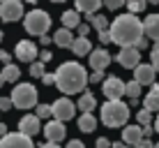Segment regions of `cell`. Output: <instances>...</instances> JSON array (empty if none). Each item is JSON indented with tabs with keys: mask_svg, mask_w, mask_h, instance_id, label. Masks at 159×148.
Listing matches in <instances>:
<instances>
[{
	"mask_svg": "<svg viewBox=\"0 0 159 148\" xmlns=\"http://www.w3.org/2000/svg\"><path fill=\"white\" fill-rule=\"evenodd\" d=\"M53 84H56L58 90L65 93V95L83 93L85 86H88V72H85L83 65L69 60V63H62L56 72H53Z\"/></svg>",
	"mask_w": 159,
	"mask_h": 148,
	"instance_id": "obj_1",
	"label": "cell"
},
{
	"mask_svg": "<svg viewBox=\"0 0 159 148\" xmlns=\"http://www.w3.org/2000/svg\"><path fill=\"white\" fill-rule=\"evenodd\" d=\"M108 35H111V42L122 49V46H136L141 40H143V26H141V19H136L134 14H122L108 26Z\"/></svg>",
	"mask_w": 159,
	"mask_h": 148,
	"instance_id": "obj_2",
	"label": "cell"
},
{
	"mask_svg": "<svg viewBox=\"0 0 159 148\" xmlns=\"http://www.w3.org/2000/svg\"><path fill=\"white\" fill-rule=\"evenodd\" d=\"M129 120V107L122 100H106L102 107V123L106 127H125Z\"/></svg>",
	"mask_w": 159,
	"mask_h": 148,
	"instance_id": "obj_3",
	"label": "cell"
},
{
	"mask_svg": "<svg viewBox=\"0 0 159 148\" xmlns=\"http://www.w3.org/2000/svg\"><path fill=\"white\" fill-rule=\"evenodd\" d=\"M9 100L16 109H32L37 104V88L32 84H16Z\"/></svg>",
	"mask_w": 159,
	"mask_h": 148,
	"instance_id": "obj_4",
	"label": "cell"
},
{
	"mask_svg": "<svg viewBox=\"0 0 159 148\" xmlns=\"http://www.w3.org/2000/svg\"><path fill=\"white\" fill-rule=\"evenodd\" d=\"M23 26L25 30L30 32V35H46L48 28H51V16H48V12H44V9H32V12L25 14L23 19Z\"/></svg>",
	"mask_w": 159,
	"mask_h": 148,
	"instance_id": "obj_5",
	"label": "cell"
},
{
	"mask_svg": "<svg viewBox=\"0 0 159 148\" xmlns=\"http://www.w3.org/2000/svg\"><path fill=\"white\" fill-rule=\"evenodd\" d=\"M76 113V107L74 102L69 100V97H60V100H56L51 104V116L53 120H60V123H67L69 118H74Z\"/></svg>",
	"mask_w": 159,
	"mask_h": 148,
	"instance_id": "obj_6",
	"label": "cell"
},
{
	"mask_svg": "<svg viewBox=\"0 0 159 148\" xmlns=\"http://www.w3.org/2000/svg\"><path fill=\"white\" fill-rule=\"evenodd\" d=\"M23 16V0H2L0 2V19L14 23Z\"/></svg>",
	"mask_w": 159,
	"mask_h": 148,
	"instance_id": "obj_7",
	"label": "cell"
},
{
	"mask_svg": "<svg viewBox=\"0 0 159 148\" xmlns=\"http://www.w3.org/2000/svg\"><path fill=\"white\" fill-rule=\"evenodd\" d=\"M0 148H35V144L30 136L21 132H7L5 136H0Z\"/></svg>",
	"mask_w": 159,
	"mask_h": 148,
	"instance_id": "obj_8",
	"label": "cell"
},
{
	"mask_svg": "<svg viewBox=\"0 0 159 148\" xmlns=\"http://www.w3.org/2000/svg\"><path fill=\"white\" fill-rule=\"evenodd\" d=\"M42 132H44L48 144H60V141L67 136V127H65V123H60V120H48Z\"/></svg>",
	"mask_w": 159,
	"mask_h": 148,
	"instance_id": "obj_9",
	"label": "cell"
},
{
	"mask_svg": "<svg viewBox=\"0 0 159 148\" xmlns=\"http://www.w3.org/2000/svg\"><path fill=\"white\" fill-rule=\"evenodd\" d=\"M102 93L106 95V100H120L125 95V81L118 76H108V79H104Z\"/></svg>",
	"mask_w": 159,
	"mask_h": 148,
	"instance_id": "obj_10",
	"label": "cell"
},
{
	"mask_svg": "<svg viewBox=\"0 0 159 148\" xmlns=\"http://www.w3.org/2000/svg\"><path fill=\"white\" fill-rule=\"evenodd\" d=\"M155 76H157V72L152 69L150 63H148V65L145 63H139L134 67V81L139 86H152V84H155Z\"/></svg>",
	"mask_w": 159,
	"mask_h": 148,
	"instance_id": "obj_11",
	"label": "cell"
},
{
	"mask_svg": "<svg viewBox=\"0 0 159 148\" xmlns=\"http://www.w3.org/2000/svg\"><path fill=\"white\" fill-rule=\"evenodd\" d=\"M88 60H90V67L95 72H104V69L111 65V53L106 49H95V51L88 53Z\"/></svg>",
	"mask_w": 159,
	"mask_h": 148,
	"instance_id": "obj_12",
	"label": "cell"
},
{
	"mask_svg": "<svg viewBox=\"0 0 159 148\" xmlns=\"http://www.w3.org/2000/svg\"><path fill=\"white\" fill-rule=\"evenodd\" d=\"M118 63L122 65V67H127V69L136 67V65L141 63V51L136 46H122L120 53H118Z\"/></svg>",
	"mask_w": 159,
	"mask_h": 148,
	"instance_id": "obj_13",
	"label": "cell"
},
{
	"mask_svg": "<svg viewBox=\"0 0 159 148\" xmlns=\"http://www.w3.org/2000/svg\"><path fill=\"white\" fill-rule=\"evenodd\" d=\"M14 53H16V58H19L21 63H35V58H37V46L32 44L30 40H23V42H19V44H16Z\"/></svg>",
	"mask_w": 159,
	"mask_h": 148,
	"instance_id": "obj_14",
	"label": "cell"
},
{
	"mask_svg": "<svg viewBox=\"0 0 159 148\" xmlns=\"http://www.w3.org/2000/svg\"><path fill=\"white\" fill-rule=\"evenodd\" d=\"M39 130H42L39 127V118L32 116V113H30V116H23V118L19 120V132L25 134V136H30V139L35 134H39Z\"/></svg>",
	"mask_w": 159,
	"mask_h": 148,
	"instance_id": "obj_15",
	"label": "cell"
},
{
	"mask_svg": "<svg viewBox=\"0 0 159 148\" xmlns=\"http://www.w3.org/2000/svg\"><path fill=\"white\" fill-rule=\"evenodd\" d=\"M141 26H143V37L159 42V14H150L145 21H141Z\"/></svg>",
	"mask_w": 159,
	"mask_h": 148,
	"instance_id": "obj_16",
	"label": "cell"
},
{
	"mask_svg": "<svg viewBox=\"0 0 159 148\" xmlns=\"http://www.w3.org/2000/svg\"><path fill=\"white\" fill-rule=\"evenodd\" d=\"M141 139H143L141 125H125L122 127V144L125 146H136Z\"/></svg>",
	"mask_w": 159,
	"mask_h": 148,
	"instance_id": "obj_17",
	"label": "cell"
},
{
	"mask_svg": "<svg viewBox=\"0 0 159 148\" xmlns=\"http://www.w3.org/2000/svg\"><path fill=\"white\" fill-rule=\"evenodd\" d=\"M51 40H53V44H58L60 49H69L72 42H74V35H72V30L60 28V30H56V35H53Z\"/></svg>",
	"mask_w": 159,
	"mask_h": 148,
	"instance_id": "obj_18",
	"label": "cell"
},
{
	"mask_svg": "<svg viewBox=\"0 0 159 148\" xmlns=\"http://www.w3.org/2000/svg\"><path fill=\"white\" fill-rule=\"evenodd\" d=\"M72 51L76 53V56H88V53L92 51V44H90V40L88 37H74V42H72Z\"/></svg>",
	"mask_w": 159,
	"mask_h": 148,
	"instance_id": "obj_19",
	"label": "cell"
},
{
	"mask_svg": "<svg viewBox=\"0 0 159 148\" xmlns=\"http://www.w3.org/2000/svg\"><path fill=\"white\" fill-rule=\"evenodd\" d=\"M0 76H2L5 84H16V81H19V76H21V69L16 67L14 63H7V65L2 67V72H0Z\"/></svg>",
	"mask_w": 159,
	"mask_h": 148,
	"instance_id": "obj_20",
	"label": "cell"
},
{
	"mask_svg": "<svg viewBox=\"0 0 159 148\" xmlns=\"http://www.w3.org/2000/svg\"><path fill=\"white\" fill-rule=\"evenodd\" d=\"M79 130H81V132H85V134L95 132V130H97V118L92 116V113H81V118H79Z\"/></svg>",
	"mask_w": 159,
	"mask_h": 148,
	"instance_id": "obj_21",
	"label": "cell"
},
{
	"mask_svg": "<svg viewBox=\"0 0 159 148\" xmlns=\"http://www.w3.org/2000/svg\"><path fill=\"white\" fill-rule=\"evenodd\" d=\"M95 107H97V100H95L92 93H83V95L79 97V111L92 113V111H95Z\"/></svg>",
	"mask_w": 159,
	"mask_h": 148,
	"instance_id": "obj_22",
	"label": "cell"
},
{
	"mask_svg": "<svg viewBox=\"0 0 159 148\" xmlns=\"http://www.w3.org/2000/svg\"><path fill=\"white\" fill-rule=\"evenodd\" d=\"M99 7H102V0H76V12L95 14Z\"/></svg>",
	"mask_w": 159,
	"mask_h": 148,
	"instance_id": "obj_23",
	"label": "cell"
},
{
	"mask_svg": "<svg viewBox=\"0 0 159 148\" xmlns=\"http://www.w3.org/2000/svg\"><path fill=\"white\" fill-rule=\"evenodd\" d=\"M79 23H81V16H79L76 9H67V12H62V26H65L67 30L76 28Z\"/></svg>",
	"mask_w": 159,
	"mask_h": 148,
	"instance_id": "obj_24",
	"label": "cell"
},
{
	"mask_svg": "<svg viewBox=\"0 0 159 148\" xmlns=\"http://www.w3.org/2000/svg\"><path fill=\"white\" fill-rule=\"evenodd\" d=\"M88 19H90V26H92V28H95L97 32L108 30V19H106V16H99V14H88Z\"/></svg>",
	"mask_w": 159,
	"mask_h": 148,
	"instance_id": "obj_25",
	"label": "cell"
},
{
	"mask_svg": "<svg viewBox=\"0 0 159 148\" xmlns=\"http://www.w3.org/2000/svg\"><path fill=\"white\" fill-rule=\"evenodd\" d=\"M143 109H148V111H159V95H152V93H148L145 100H143Z\"/></svg>",
	"mask_w": 159,
	"mask_h": 148,
	"instance_id": "obj_26",
	"label": "cell"
},
{
	"mask_svg": "<svg viewBox=\"0 0 159 148\" xmlns=\"http://www.w3.org/2000/svg\"><path fill=\"white\" fill-rule=\"evenodd\" d=\"M125 5H127V7H129V14H139V12H143V9H145V0H125Z\"/></svg>",
	"mask_w": 159,
	"mask_h": 148,
	"instance_id": "obj_27",
	"label": "cell"
},
{
	"mask_svg": "<svg viewBox=\"0 0 159 148\" xmlns=\"http://www.w3.org/2000/svg\"><path fill=\"white\" fill-rule=\"evenodd\" d=\"M139 93H141V86L136 84V81H129V84H125V95H127L129 100H139Z\"/></svg>",
	"mask_w": 159,
	"mask_h": 148,
	"instance_id": "obj_28",
	"label": "cell"
},
{
	"mask_svg": "<svg viewBox=\"0 0 159 148\" xmlns=\"http://www.w3.org/2000/svg\"><path fill=\"white\" fill-rule=\"evenodd\" d=\"M136 120H139L141 127H145V125H152V113L148 111V109H141V111L136 113Z\"/></svg>",
	"mask_w": 159,
	"mask_h": 148,
	"instance_id": "obj_29",
	"label": "cell"
},
{
	"mask_svg": "<svg viewBox=\"0 0 159 148\" xmlns=\"http://www.w3.org/2000/svg\"><path fill=\"white\" fill-rule=\"evenodd\" d=\"M42 74H44V63H39V60H35V63H30V76H35V79H39Z\"/></svg>",
	"mask_w": 159,
	"mask_h": 148,
	"instance_id": "obj_30",
	"label": "cell"
},
{
	"mask_svg": "<svg viewBox=\"0 0 159 148\" xmlns=\"http://www.w3.org/2000/svg\"><path fill=\"white\" fill-rule=\"evenodd\" d=\"M150 65H152V69H155V72H159V44L150 51Z\"/></svg>",
	"mask_w": 159,
	"mask_h": 148,
	"instance_id": "obj_31",
	"label": "cell"
},
{
	"mask_svg": "<svg viewBox=\"0 0 159 148\" xmlns=\"http://www.w3.org/2000/svg\"><path fill=\"white\" fill-rule=\"evenodd\" d=\"M35 116L37 118H48V116H51V104H39Z\"/></svg>",
	"mask_w": 159,
	"mask_h": 148,
	"instance_id": "obj_32",
	"label": "cell"
},
{
	"mask_svg": "<svg viewBox=\"0 0 159 148\" xmlns=\"http://www.w3.org/2000/svg\"><path fill=\"white\" fill-rule=\"evenodd\" d=\"M102 5H106L108 9H120L125 5V0H102Z\"/></svg>",
	"mask_w": 159,
	"mask_h": 148,
	"instance_id": "obj_33",
	"label": "cell"
},
{
	"mask_svg": "<svg viewBox=\"0 0 159 148\" xmlns=\"http://www.w3.org/2000/svg\"><path fill=\"white\" fill-rule=\"evenodd\" d=\"M88 81L90 84H99V81H104V72H95L92 69V74H88Z\"/></svg>",
	"mask_w": 159,
	"mask_h": 148,
	"instance_id": "obj_34",
	"label": "cell"
},
{
	"mask_svg": "<svg viewBox=\"0 0 159 148\" xmlns=\"http://www.w3.org/2000/svg\"><path fill=\"white\" fill-rule=\"evenodd\" d=\"M9 109H12V100H9V97H0V113L9 111Z\"/></svg>",
	"mask_w": 159,
	"mask_h": 148,
	"instance_id": "obj_35",
	"label": "cell"
},
{
	"mask_svg": "<svg viewBox=\"0 0 159 148\" xmlns=\"http://www.w3.org/2000/svg\"><path fill=\"white\" fill-rule=\"evenodd\" d=\"M88 30H90V26H88V23H79V26H76V32H79V37H85Z\"/></svg>",
	"mask_w": 159,
	"mask_h": 148,
	"instance_id": "obj_36",
	"label": "cell"
},
{
	"mask_svg": "<svg viewBox=\"0 0 159 148\" xmlns=\"http://www.w3.org/2000/svg\"><path fill=\"white\" fill-rule=\"evenodd\" d=\"M51 58H53V56H51V51H46V49H44V51L39 53V63H44V65H46Z\"/></svg>",
	"mask_w": 159,
	"mask_h": 148,
	"instance_id": "obj_37",
	"label": "cell"
},
{
	"mask_svg": "<svg viewBox=\"0 0 159 148\" xmlns=\"http://www.w3.org/2000/svg\"><path fill=\"white\" fill-rule=\"evenodd\" d=\"M152 146H155V144H152L150 139H141V141H139V144H136L134 148H152Z\"/></svg>",
	"mask_w": 159,
	"mask_h": 148,
	"instance_id": "obj_38",
	"label": "cell"
},
{
	"mask_svg": "<svg viewBox=\"0 0 159 148\" xmlns=\"http://www.w3.org/2000/svg\"><path fill=\"white\" fill-rule=\"evenodd\" d=\"M39 79H42V84H44V86H51V84H53V74H46V72H44Z\"/></svg>",
	"mask_w": 159,
	"mask_h": 148,
	"instance_id": "obj_39",
	"label": "cell"
},
{
	"mask_svg": "<svg viewBox=\"0 0 159 148\" xmlns=\"http://www.w3.org/2000/svg\"><path fill=\"white\" fill-rule=\"evenodd\" d=\"M111 146V141L106 139V136H99V139H97V148H108Z\"/></svg>",
	"mask_w": 159,
	"mask_h": 148,
	"instance_id": "obj_40",
	"label": "cell"
},
{
	"mask_svg": "<svg viewBox=\"0 0 159 148\" xmlns=\"http://www.w3.org/2000/svg\"><path fill=\"white\" fill-rule=\"evenodd\" d=\"M99 42H102V44H108V42H111V35H108V30L99 32Z\"/></svg>",
	"mask_w": 159,
	"mask_h": 148,
	"instance_id": "obj_41",
	"label": "cell"
},
{
	"mask_svg": "<svg viewBox=\"0 0 159 148\" xmlns=\"http://www.w3.org/2000/svg\"><path fill=\"white\" fill-rule=\"evenodd\" d=\"M67 148H85V146H83V141H79V139H72V141L67 144Z\"/></svg>",
	"mask_w": 159,
	"mask_h": 148,
	"instance_id": "obj_42",
	"label": "cell"
},
{
	"mask_svg": "<svg viewBox=\"0 0 159 148\" xmlns=\"http://www.w3.org/2000/svg\"><path fill=\"white\" fill-rule=\"evenodd\" d=\"M9 60H12V56H9V53H7V51L2 49V51H0V63H5V65H7Z\"/></svg>",
	"mask_w": 159,
	"mask_h": 148,
	"instance_id": "obj_43",
	"label": "cell"
},
{
	"mask_svg": "<svg viewBox=\"0 0 159 148\" xmlns=\"http://www.w3.org/2000/svg\"><path fill=\"white\" fill-rule=\"evenodd\" d=\"M39 42H42V44H44V46H46V44H51V42H53V40H51V37H46V35H42V37H39Z\"/></svg>",
	"mask_w": 159,
	"mask_h": 148,
	"instance_id": "obj_44",
	"label": "cell"
},
{
	"mask_svg": "<svg viewBox=\"0 0 159 148\" xmlns=\"http://www.w3.org/2000/svg\"><path fill=\"white\" fill-rule=\"evenodd\" d=\"M108 148H125V144H122V141H113Z\"/></svg>",
	"mask_w": 159,
	"mask_h": 148,
	"instance_id": "obj_45",
	"label": "cell"
},
{
	"mask_svg": "<svg viewBox=\"0 0 159 148\" xmlns=\"http://www.w3.org/2000/svg\"><path fill=\"white\" fill-rule=\"evenodd\" d=\"M5 134H7V125L0 123V136H5Z\"/></svg>",
	"mask_w": 159,
	"mask_h": 148,
	"instance_id": "obj_46",
	"label": "cell"
},
{
	"mask_svg": "<svg viewBox=\"0 0 159 148\" xmlns=\"http://www.w3.org/2000/svg\"><path fill=\"white\" fill-rule=\"evenodd\" d=\"M39 148H60V144H44V146H39Z\"/></svg>",
	"mask_w": 159,
	"mask_h": 148,
	"instance_id": "obj_47",
	"label": "cell"
},
{
	"mask_svg": "<svg viewBox=\"0 0 159 148\" xmlns=\"http://www.w3.org/2000/svg\"><path fill=\"white\" fill-rule=\"evenodd\" d=\"M152 130H155V132H159V116H157V120H155V125H152Z\"/></svg>",
	"mask_w": 159,
	"mask_h": 148,
	"instance_id": "obj_48",
	"label": "cell"
},
{
	"mask_svg": "<svg viewBox=\"0 0 159 148\" xmlns=\"http://www.w3.org/2000/svg\"><path fill=\"white\" fill-rule=\"evenodd\" d=\"M145 2H152V5H159V0H145Z\"/></svg>",
	"mask_w": 159,
	"mask_h": 148,
	"instance_id": "obj_49",
	"label": "cell"
},
{
	"mask_svg": "<svg viewBox=\"0 0 159 148\" xmlns=\"http://www.w3.org/2000/svg\"><path fill=\"white\" fill-rule=\"evenodd\" d=\"M25 2H30V5H35V2H37V0H25Z\"/></svg>",
	"mask_w": 159,
	"mask_h": 148,
	"instance_id": "obj_50",
	"label": "cell"
},
{
	"mask_svg": "<svg viewBox=\"0 0 159 148\" xmlns=\"http://www.w3.org/2000/svg\"><path fill=\"white\" fill-rule=\"evenodd\" d=\"M51 2H56V5H58V2H65V0H51Z\"/></svg>",
	"mask_w": 159,
	"mask_h": 148,
	"instance_id": "obj_51",
	"label": "cell"
},
{
	"mask_svg": "<svg viewBox=\"0 0 159 148\" xmlns=\"http://www.w3.org/2000/svg\"><path fill=\"white\" fill-rule=\"evenodd\" d=\"M2 84H5V81H2V76H0V88H2Z\"/></svg>",
	"mask_w": 159,
	"mask_h": 148,
	"instance_id": "obj_52",
	"label": "cell"
},
{
	"mask_svg": "<svg viewBox=\"0 0 159 148\" xmlns=\"http://www.w3.org/2000/svg\"><path fill=\"white\" fill-rule=\"evenodd\" d=\"M2 37H5V35H2V30H0V42H2Z\"/></svg>",
	"mask_w": 159,
	"mask_h": 148,
	"instance_id": "obj_53",
	"label": "cell"
},
{
	"mask_svg": "<svg viewBox=\"0 0 159 148\" xmlns=\"http://www.w3.org/2000/svg\"><path fill=\"white\" fill-rule=\"evenodd\" d=\"M152 148H159V144H155V146H152Z\"/></svg>",
	"mask_w": 159,
	"mask_h": 148,
	"instance_id": "obj_54",
	"label": "cell"
},
{
	"mask_svg": "<svg viewBox=\"0 0 159 148\" xmlns=\"http://www.w3.org/2000/svg\"><path fill=\"white\" fill-rule=\"evenodd\" d=\"M125 148H134V146H125Z\"/></svg>",
	"mask_w": 159,
	"mask_h": 148,
	"instance_id": "obj_55",
	"label": "cell"
},
{
	"mask_svg": "<svg viewBox=\"0 0 159 148\" xmlns=\"http://www.w3.org/2000/svg\"><path fill=\"white\" fill-rule=\"evenodd\" d=\"M0 2H2V0H0Z\"/></svg>",
	"mask_w": 159,
	"mask_h": 148,
	"instance_id": "obj_56",
	"label": "cell"
}]
</instances>
